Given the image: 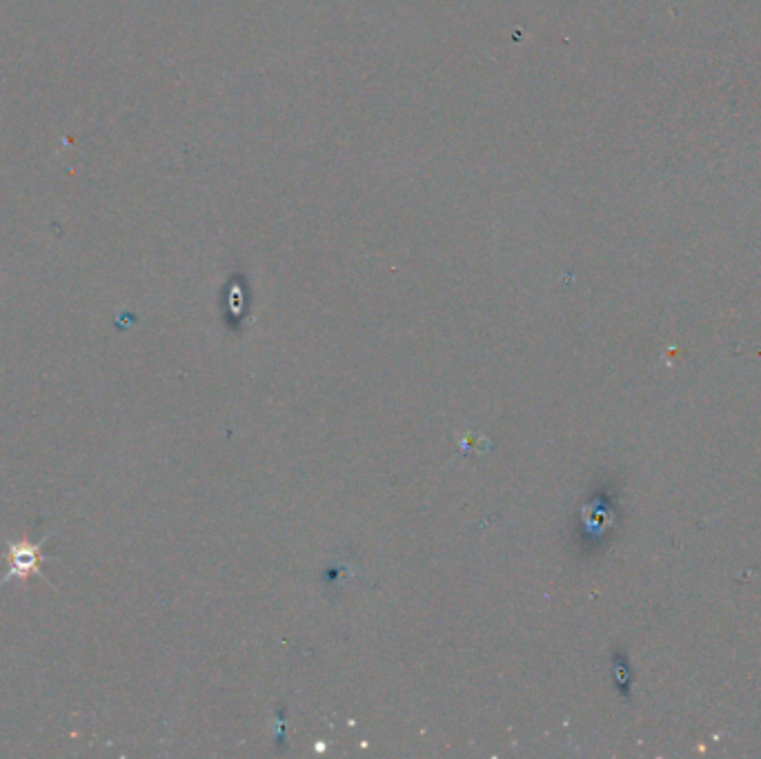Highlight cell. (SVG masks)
I'll list each match as a JSON object with an SVG mask.
<instances>
[{
  "instance_id": "6da1fadb",
  "label": "cell",
  "mask_w": 761,
  "mask_h": 759,
  "mask_svg": "<svg viewBox=\"0 0 761 759\" xmlns=\"http://www.w3.org/2000/svg\"><path fill=\"white\" fill-rule=\"evenodd\" d=\"M49 541V535H45L41 541H12L7 539V573L0 579V588L7 584H14V581H27L32 575L41 577L47 581L43 575V561H45V544ZM49 584V581H47Z\"/></svg>"
}]
</instances>
